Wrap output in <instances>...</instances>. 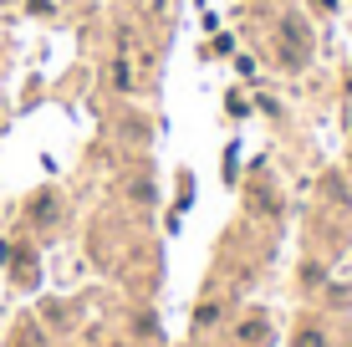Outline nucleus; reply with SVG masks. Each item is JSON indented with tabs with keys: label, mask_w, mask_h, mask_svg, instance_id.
<instances>
[{
	"label": "nucleus",
	"mask_w": 352,
	"mask_h": 347,
	"mask_svg": "<svg viewBox=\"0 0 352 347\" xmlns=\"http://www.w3.org/2000/svg\"><path fill=\"white\" fill-rule=\"evenodd\" d=\"M307 41H311V36H307V21H301V16H286V21H281V62H286V67H301V62H307Z\"/></svg>",
	"instance_id": "obj_1"
}]
</instances>
